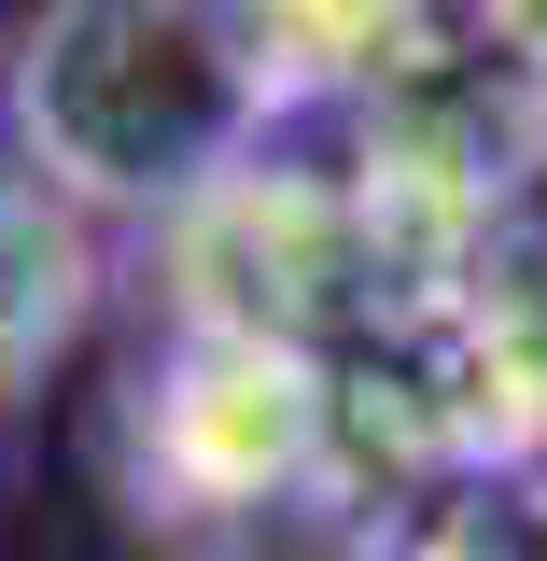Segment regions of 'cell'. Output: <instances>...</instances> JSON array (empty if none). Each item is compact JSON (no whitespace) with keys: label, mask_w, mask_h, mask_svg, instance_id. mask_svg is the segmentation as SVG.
<instances>
[{"label":"cell","mask_w":547,"mask_h":561,"mask_svg":"<svg viewBox=\"0 0 547 561\" xmlns=\"http://www.w3.org/2000/svg\"><path fill=\"white\" fill-rule=\"evenodd\" d=\"M267 0H43L14 43V154L84 210H183L267 127Z\"/></svg>","instance_id":"obj_1"},{"label":"cell","mask_w":547,"mask_h":561,"mask_svg":"<svg viewBox=\"0 0 547 561\" xmlns=\"http://www.w3.org/2000/svg\"><path fill=\"white\" fill-rule=\"evenodd\" d=\"M84 309H99V210L57 169L0 154V408L84 337Z\"/></svg>","instance_id":"obj_2"}]
</instances>
